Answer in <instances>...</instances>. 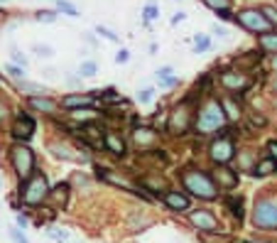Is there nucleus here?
<instances>
[{
  "mask_svg": "<svg viewBox=\"0 0 277 243\" xmlns=\"http://www.w3.org/2000/svg\"><path fill=\"white\" fill-rule=\"evenodd\" d=\"M184 187L199 199H216V184L209 175H204L201 170H189L184 172Z\"/></svg>",
  "mask_w": 277,
  "mask_h": 243,
  "instance_id": "obj_1",
  "label": "nucleus"
},
{
  "mask_svg": "<svg viewBox=\"0 0 277 243\" xmlns=\"http://www.w3.org/2000/svg\"><path fill=\"white\" fill-rule=\"evenodd\" d=\"M223 120H226V113L221 108L218 101H211L201 108L199 118H196V130L199 133H211V130H218L223 126Z\"/></svg>",
  "mask_w": 277,
  "mask_h": 243,
  "instance_id": "obj_2",
  "label": "nucleus"
},
{
  "mask_svg": "<svg viewBox=\"0 0 277 243\" xmlns=\"http://www.w3.org/2000/svg\"><path fill=\"white\" fill-rule=\"evenodd\" d=\"M253 224L260 228H277V199H260L253 209Z\"/></svg>",
  "mask_w": 277,
  "mask_h": 243,
  "instance_id": "obj_3",
  "label": "nucleus"
},
{
  "mask_svg": "<svg viewBox=\"0 0 277 243\" xmlns=\"http://www.w3.org/2000/svg\"><path fill=\"white\" fill-rule=\"evenodd\" d=\"M47 196H49V184H47V177L45 175H34L25 184V189H22V201H25V204H30V207L42 204Z\"/></svg>",
  "mask_w": 277,
  "mask_h": 243,
  "instance_id": "obj_4",
  "label": "nucleus"
},
{
  "mask_svg": "<svg viewBox=\"0 0 277 243\" xmlns=\"http://www.w3.org/2000/svg\"><path fill=\"white\" fill-rule=\"evenodd\" d=\"M10 162H13L15 172H17L22 179H27V177L32 175V170H34V155H32V150L25 147V145H15V147L10 150Z\"/></svg>",
  "mask_w": 277,
  "mask_h": 243,
  "instance_id": "obj_5",
  "label": "nucleus"
},
{
  "mask_svg": "<svg viewBox=\"0 0 277 243\" xmlns=\"http://www.w3.org/2000/svg\"><path fill=\"white\" fill-rule=\"evenodd\" d=\"M238 22H241L246 30H250V32H262V34H267V30L272 27V25L267 22V17L262 15V10H243V13H238Z\"/></svg>",
  "mask_w": 277,
  "mask_h": 243,
  "instance_id": "obj_6",
  "label": "nucleus"
},
{
  "mask_svg": "<svg viewBox=\"0 0 277 243\" xmlns=\"http://www.w3.org/2000/svg\"><path fill=\"white\" fill-rule=\"evenodd\" d=\"M209 152H211V160L216 162V165H226V162L233 157V152H235V150H233V140L223 135V138H218L216 143H211V150H209Z\"/></svg>",
  "mask_w": 277,
  "mask_h": 243,
  "instance_id": "obj_7",
  "label": "nucleus"
},
{
  "mask_svg": "<svg viewBox=\"0 0 277 243\" xmlns=\"http://www.w3.org/2000/svg\"><path fill=\"white\" fill-rule=\"evenodd\" d=\"M169 128H172L174 133H184V130L189 128V98L182 101V103L174 108V113H172V118H169Z\"/></svg>",
  "mask_w": 277,
  "mask_h": 243,
  "instance_id": "obj_8",
  "label": "nucleus"
},
{
  "mask_svg": "<svg viewBox=\"0 0 277 243\" xmlns=\"http://www.w3.org/2000/svg\"><path fill=\"white\" fill-rule=\"evenodd\" d=\"M221 84L231 91H246L250 86V79L246 74H235V71H223L221 74Z\"/></svg>",
  "mask_w": 277,
  "mask_h": 243,
  "instance_id": "obj_9",
  "label": "nucleus"
},
{
  "mask_svg": "<svg viewBox=\"0 0 277 243\" xmlns=\"http://www.w3.org/2000/svg\"><path fill=\"white\" fill-rule=\"evenodd\" d=\"M191 224L199 226V231H209V233H216L218 231V221L211 211H191Z\"/></svg>",
  "mask_w": 277,
  "mask_h": 243,
  "instance_id": "obj_10",
  "label": "nucleus"
},
{
  "mask_svg": "<svg viewBox=\"0 0 277 243\" xmlns=\"http://www.w3.org/2000/svg\"><path fill=\"white\" fill-rule=\"evenodd\" d=\"M32 133H34V120L30 118V115H17L15 118V126H13V135L17 138V140H30L32 138Z\"/></svg>",
  "mask_w": 277,
  "mask_h": 243,
  "instance_id": "obj_11",
  "label": "nucleus"
},
{
  "mask_svg": "<svg viewBox=\"0 0 277 243\" xmlns=\"http://www.w3.org/2000/svg\"><path fill=\"white\" fill-rule=\"evenodd\" d=\"M216 182L223 189H235V187H238V172L228 170L226 165H218L216 167Z\"/></svg>",
  "mask_w": 277,
  "mask_h": 243,
  "instance_id": "obj_12",
  "label": "nucleus"
},
{
  "mask_svg": "<svg viewBox=\"0 0 277 243\" xmlns=\"http://www.w3.org/2000/svg\"><path fill=\"white\" fill-rule=\"evenodd\" d=\"M62 106H64V108H71V111H74V108L78 111L81 106H84V108H91V106H93V98H91L89 94H84V96L74 94V96H64V98H62Z\"/></svg>",
  "mask_w": 277,
  "mask_h": 243,
  "instance_id": "obj_13",
  "label": "nucleus"
},
{
  "mask_svg": "<svg viewBox=\"0 0 277 243\" xmlns=\"http://www.w3.org/2000/svg\"><path fill=\"white\" fill-rule=\"evenodd\" d=\"M165 204L169 209H174V211H186L189 209V199L184 194H179V192H167L165 194Z\"/></svg>",
  "mask_w": 277,
  "mask_h": 243,
  "instance_id": "obj_14",
  "label": "nucleus"
},
{
  "mask_svg": "<svg viewBox=\"0 0 277 243\" xmlns=\"http://www.w3.org/2000/svg\"><path fill=\"white\" fill-rule=\"evenodd\" d=\"M103 145H106L113 155H125V143H123V138H118L115 133H106Z\"/></svg>",
  "mask_w": 277,
  "mask_h": 243,
  "instance_id": "obj_15",
  "label": "nucleus"
},
{
  "mask_svg": "<svg viewBox=\"0 0 277 243\" xmlns=\"http://www.w3.org/2000/svg\"><path fill=\"white\" fill-rule=\"evenodd\" d=\"M30 106L37 108V111H45V113H54L57 111V103L52 98H47V96H32L30 98Z\"/></svg>",
  "mask_w": 277,
  "mask_h": 243,
  "instance_id": "obj_16",
  "label": "nucleus"
},
{
  "mask_svg": "<svg viewBox=\"0 0 277 243\" xmlns=\"http://www.w3.org/2000/svg\"><path fill=\"white\" fill-rule=\"evenodd\" d=\"M154 138H157V133H154V130H150V128H138V130H135V143H138L140 147L152 145V143H154Z\"/></svg>",
  "mask_w": 277,
  "mask_h": 243,
  "instance_id": "obj_17",
  "label": "nucleus"
},
{
  "mask_svg": "<svg viewBox=\"0 0 277 243\" xmlns=\"http://www.w3.org/2000/svg\"><path fill=\"white\" fill-rule=\"evenodd\" d=\"M275 170H277V162L270 157V160H260V162H258L253 175H255V177H265V175H270V172H275Z\"/></svg>",
  "mask_w": 277,
  "mask_h": 243,
  "instance_id": "obj_18",
  "label": "nucleus"
},
{
  "mask_svg": "<svg viewBox=\"0 0 277 243\" xmlns=\"http://www.w3.org/2000/svg\"><path fill=\"white\" fill-rule=\"evenodd\" d=\"M221 108H223L226 118H231V120H238L241 118V108L235 106V101H231V98H223L221 101Z\"/></svg>",
  "mask_w": 277,
  "mask_h": 243,
  "instance_id": "obj_19",
  "label": "nucleus"
},
{
  "mask_svg": "<svg viewBox=\"0 0 277 243\" xmlns=\"http://www.w3.org/2000/svg\"><path fill=\"white\" fill-rule=\"evenodd\" d=\"M260 47L265 49V52H270V54H277V34H262L260 37Z\"/></svg>",
  "mask_w": 277,
  "mask_h": 243,
  "instance_id": "obj_20",
  "label": "nucleus"
},
{
  "mask_svg": "<svg viewBox=\"0 0 277 243\" xmlns=\"http://www.w3.org/2000/svg\"><path fill=\"white\" fill-rule=\"evenodd\" d=\"M228 207H231V214L235 216V219H243V201L241 199H235V196H228Z\"/></svg>",
  "mask_w": 277,
  "mask_h": 243,
  "instance_id": "obj_21",
  "label": "nucleus"
},
{
  "mask_svg": "<svg viewBox=\"0 0 277 243\" xmlns=\"http://www.w3.org/2000/svg\"><path fill=\"white\" fill-rule=\"evenodd\" d=\"M20 89L27 91V94H47L45 86H39V84H30V81H20Z\"/></svg>",
  "mask_w": 277,
  "mask_h": 243,
  "instance_id": "obj_22",
  "label": "nucleus"
},
{
  "mask_svg": "<svg viewBox=\"0 0 277 243\" xmlns=\"http://www.w3.org/2000/svg\"><path fill=\"white\" fill-rule=\"evenodd\" d=\"M204 3H206L209 8H214L216 13H223V10L231 8V0H204Z\"/></svg>",
  "mask_w": 277,
  "mask_h": 243,
  "instance_id": "obj_23",
  "label": "nucleus"
},
{
  "mask_svg": "<svg viewBox=\"0 0 277 243\" xmlns=\"http://www.w3.org/2000/svg\"><path fill=\"white\" fill-rule=\"evenodd\" d=\"M57 8H59L62 13H66L69 17H76V15H78V10H76L71 3H66V0H57Z\"/></svg>",
  "mask_w": 277,
  "mask_h": 243,
  "instance_id": "obj_24",
  "label": "nucleus"
},
{
  "mask_svg": "<svg viewBox=\"0 0 277 243\" xmlns=\"http://www.w3.org/2000/svg\"><path fill=\"white\" fill-rule=\"evenodd\" d=\"M66 192H69V184H59L54 192H49L57 201H62V204H64V201H66Z\"/></svg>",
  "mask_w": 277,
  "mask_h": 243,
  "instance_id": "obj_25",
  "label": "nucleus"
},
{
  "mask_svg": "<svg viewBox=\"0 0 277 243\" xmlns=\"http://www.w3.org/2000/svg\"><path fill=\"white\" fill-rule=\"evenodd\" d=\"M262 15L267 17V22H270V25H275V27H277V10H275L272 5H265V8H262Z\"/></svg>",
  "mask_w": 277,
  "mask_h": 243,
  "instance_id": "obj_26",
  "label": "nucleus"
},
{
  "mask_svg": "<svg viewBox=\"0 0 277 243\" xmlns=\"http://www.w3.org/2000/svg\"><path fill=\"white\" fill-rule=\"evenodd\" d=\"M57 15L52 10H45V13H37V22H54Z\"/></svg>",
  "mask_w": 277,
  "mask_h": 243,
  "instance_id": "obj_27",
  "label": "nucleus"
},
{
  "mask_svg": "<svg viewBox=\"0 0 277 243\" xmlns=\"http://www.w3.org/2000/svg\"><path fill=\"white\" fill-rule=\"evenodd\" d=\"M96 32H98V34H103L106 39H110V42H118V34H115V32H110L108 27H101V25H98V27H96Z\"/></svg>",
  "mask_w": 277,
  "mask_h": 243,
  "instance_id": "obj_28",
  "label": "nucleus"
},
{
  "mask_svg": "<svg viewBox=\"0 0 277 243\" xmlns=\"http://www.w3.org/2000/svg\"><path fill=\"white\" fill-rule=\"evenodd\" d=\"M78 71H81L84 76H93V74H96V64H93V62H84Z\"/></svg>",
  "mask_w": 277,
  "mask_h": 243,
  "instance_id": "obj_29",
  "label": "nucleus"
},
{
  "mask_svg": "<svg viewBox=\"0 0 277 243\" xmlns=\"http://www.w3.org/2000/svg\"><path fill=\"white\" fill-rule=\"evenodd\" d=\"M52 150H54V155H57V157H62V160H71V155H69V150H66V147H62V145H52Z\"/></svg>",
  "mask_w": 277,
  "mask_h": 243,
  "instance_id": "obj_30",
  "label": "nucleus"
},
{
  "mask_svg": "<svg viewBox=\"0 0 277 243\" xmlns=\"http://www.w3.org/2000/svg\"><path fill=\"white\" fill-rule=\"evenodd\" d=\"M157 13H160V10H157V5H147L145 8V20L150 22V20H154L157 17Z\"/></svg>",
  "mask_w": 277,
  "mask_h": 243,
  "instance_id": "obj_31",
  "label": "nucleus"
},
{
  "mask_svg": "<svg viewBox=\"0 0 277 243\" xmlns=\"http://www.w3.org/2000/svg\"><path fill=\"white\" fill-rule=\"evenodd\" d=\"M34 52H39V57H52V47L47 45H34Z\"/></svg>",
  "mask_w": 277,
  "mask_h": 243,
  "instance_id": "obj_32",
  "label": "nucleus"
},
{
  "mask_svg": "<svg viewBox=\"0 0 277 243\" xmlns=\"http://www.w3.org/2000/svg\"><path fill=\"white\" fill-rule=\"evenodd\" d=\"M209 49V39L206 37H196V52H204Z\"/></svg>",
  "mask_w": 277,
  "mask_h": 243,
  "instance_id": "obj_33",
  "label": "nucleus"
},
{
  "mask_svg": "<svg viewBox=\"0 0 277 243\" xmlns=\"http://www.w3.org/2000/svg\"><path fill=\"white\" fill-rule=\"evenodd\" d=\"M128 59H130V52H128V49H121V52L115 54V62H118V64H125Z\"/></svg>",
  "mask_w": 277,
  "mask_h": 243,
  "instance_id": "obj_34",
  "label": "nucleus"
},
{
  "mask_svg": "<svg viewBox=\"0 0 277 243\" xmlns=\"http://www.w3.org/2000/svg\"><path fill=\"white\" fill-rule=\"evenodd\" d=\"M49 236H52L54 241H59V243H64V241H66V231H59V228L49 231Z\"/></svg>",
  "mask_w": 277,
  "mask_h": 243,
  "instance_id": "obj_35",
  "label": "nucleus"
},
{
  "mask_svg": "<svg viewBox=\"0 0 277 243\" xmlns=\"http://www.w3.org/2000/svg\"><path fill=\"white\" fill-rule=\"evenodd\" d=\"M10 236H13V241H15V243H30V241L25 238V233H20L17 228H13V231H10Z\"/></svg>",
  "mask_w": 277,
  "mask_h": 243,
  "instance_id": "obj_36",
  "label": "nucleus"
},
{
  "mask_svg": "<svg viewBox=\"0 0 277 243\" xmlns=\"http://www.w3.org/2000/svg\"><path fill=\"white\" fill-rule=\"evenodd\" d=\"M267 152H270V157L277 162V140H272V143H267Z\"/></svg>",
  "mask_w": 277,
  "mask_h": 243,
  "instance_id": "obj_37",
  "label": "nucleus"
},
{
  "mask_svg": "<svg viewBox=\"0 0 277 243\" xmlns=\"http://www.w3.org/2000/svg\"><path fill=\"white\" fill-rule=\"evenodd\" d=\"M150 98H152V91H150V89H145V91H140V101H142V103H147Z\"/></svg>",
  "mask_w": 277,
  "mask_h": 243,
  "instance_id": "obj_38",
  "label": "nucleus"
},
{
  "mask_svg": "<svg viewBox=\"0 0 277 243\" xmlns=\"http://www.w3.org/2000/svg\"><path fill=\"white\" fill-rule=\"evenodd\" d=\"M8 118V108H5V103L0 101V123H3V120Z\"/></svg>",
  "mask_w": 277,
  "mask_h": 243,
  "instance_id": "obj_39",
  "label": "nucleus"
},
{
  "mask_svg": "<svg viewBox=\"0 0 277 243\" xmlns=\"http://www.w3.org/2000/svg\"><path fill=\"white\" fill-rule=\"evenodd\" d=\"M13 59H15L17 64H22V66H27V59H25V57H22L20 52H15V54H13Z\"/></svg>",
  "mask_w": 277,
  "mask_h": 243,
  "instance_id": "obj_40",
  "label": "nucleus"
},
{
  "mask_svg": "<svg viewBox=\"0 0 277 243\" xmlns=\"http://www.w3.org/2000/svg\"><path fill=\"white\" fill-rule=\"evenodd\" d=\"M8 74H10V76H15V79H20V76H22V71H20V69H15V66H8Z\"/></svg>",
  "mask_w": 277,
  "mask_h": 243,
  "instance_id": "obj_41",
  "label": "nucleus"
},
{
  "mask_svg": "<svg viewBox=\"0 0 277 243\" xmlns=\"http://www.w3.org/2000/svg\"><path fill=\"white\" fill-rule=\"evenodd\" d=\"M253 126H265V118L262 115H253Z\"/></svg>",
  "mask_w": 277,
  "mask_h": 243,
  "instance_id": "obj_42",
  "label": "nucleus"
},
{
  "mask_svg": "<svg viewBox=\"0 0 277 243\" xmlns=\"http://www.w3.org/2000/svg\"><path fill=\"white\" fill-rule=\"evenodd\" d=\"M182 20H184V13H177V15L172 17V22H174V25H177V22H182Z\"/></svg>",
  "mask_w": 277,
  "mask_h": 243,
  "instance_id": "obj_43",
  "label": "nucleus"
},
{
  "mask_svg": "<svg viewBox=\"0 0 277 243\" xmlns=\"http://www.w3.org/2000/svg\"><path fill=\"white\" fill-rule=\"evenodd\" d=\"M275 69H277V57H275Z\"/></svg>",
  "mask_w": 277,
  "mask_h": 243,
  "instance_id": "obj_44",
  "label": "nucleus"
},
{
  "mask_svg": "<svg viewBox=\"0 0 277 243\" xmlns=\"http://www.w3.org/2000/svg\"><path fill=\"white\" fill-rule=\"evenodd\" d=\"M275 91H277V81H275Z\"/></svg>",
  "mask_w": 277,
  "mask_h": 243,
  "instance_id": "obj_45",
  "label": "nucleus"
}]
</instances>
